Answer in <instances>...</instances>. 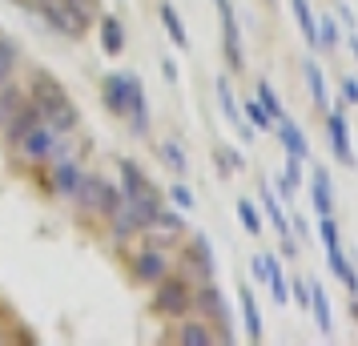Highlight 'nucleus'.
<instances>
[{
    "mask_svg": "<svg viewBox=\"0 0 358 346\" xmlns=\"http://www.w3.org/2000/svg\"><path fill=\"white\" fill-rule=\"evenodd\" d=\"M101 105L113 117H121L133 137L149 133V97L141 89V81H137V73H109L101 81Z\"/></svg>",
    "mask_w": 358,
    "mask_h": 346,
    "instance_id": "nucleus-1",
    "label": "nucleus"
},
{
    "mask_svg": "<svg viewBox=\"0 0 358 346\" xmlns=\"http://www.w3.org/2000/svg\"><path fill=\"white\" fill-rule=\"evenodd\" d=\"M24 93H29V101L41 109V117H45L57 133H77V125H81V109L73 105V97L65 93V85L57 81L52 73H45V69L29 73Z\"/></svg>",
    "mask_w": 358,
    "mask_h": 346,
    "instance_id": "nucleus-2",
    "label": "nucleus"
},
{
    "mask_svg": "<svg viewBox=\"0 0 358 346\" xmlns=\"http://www.w3.org/2000/svg\"><path fill=\"white\" fill-rule=\"evenodd\" d=\"M121 185H113L109 178H101V173H89L85 169L81 185H77V194H73V214L81 217V222H89V217H97V222H105V217L113 214L117 206H121Z\"/></svg>",
    "mask_w": 358,
    "mask_h": 346,
    "instance_id": "nucleus-3",
    "label": "nucleus"
},
{
    "mask_svg": "<svg viewBox=\"0 0 358 346\" xmlns=\"http://www.w3.org/2000/svg\"><path fill=\"white\" fill-rule=\"evenodd\" d=\"M57 137H61V133L52 129L49 121H41V125H33V129L24 133L17 145L8 149V157H13V165H17V169H45V165H49V157H52Z\"/></svg>",
    "mask_w": 358,
    "mask_h": 346,
    "instance_id": "nucleus-4",
    "label": "nucleus"
},
{
    "mask_svg": "<svg viewBox=\"0 0 358 346\" xmlns=\"http://www.w3.org/2000/svg\"><path fill=\"white\" fill-rule=\"evenodd\" d=\"M194 310V282L185 274H165L157 286H153V314L157 318H185Z\"/></svg>",
    "mask_w": 358,
    "mask_h": 346,
    "instance_id": "nucleus-5",
    "label": "nucleus"
},
{
    "mask_svg": "<svg viewBox=\"0 0 358 346\" xmlns=\"http://www.w3.org/2000/svg\"><path fill=\"white\" fill-rule=\"evenodd\" d=\"M85 178V161L81 153H69V157H57V161H49L45 169H41V182H45V189H49L52 198H73L77 194V185H81Z\"/></svg>",
    "mask_w": 358,
    "mask_h": 346,
    "instance_id": "nucleus-6",
    "label": "nucleus"
},
{
    "mask_svg": "<svg viewBox=\"0 0 358 346\" xmlns=\"http://www.w3.org/2000/svg\"><path fill=\"white\" fill-rule=\"evenodd\" d=\"M36 13H41V20L49 24L57 36H69V41H81L93 24L85 17H77V8L69 4V0H36Z\"/></svg>",
    "mask_w": 358,
    "mask_h": 346,
    "instance_id": "nucleus-7",
    "label": "nucleus"
},
{
    "mask_svg": "<svg viewBox=\"0 0 358 346\" xmlns=\"http://www.w3.org/2000/svg\"><path fill=\"white\" fill-rule=\"evenodd\" d=\"M169 270H173V258H169L162 246H145L129 258V278L141 282V286H157Z\"/></svg>",
    "mask_w": 358,
    "mask_h": 346,
    "instance_id": "nucleus-8",
    "label": "nucleus"
},
{
    "mask_svg": "<svg viewBox=\"0 0 358 346\" xmlns=\"http://www.w3.org/2000/svg\"><path fill=\"white\" fill-rule=\"evenodd\" d=\"M41 121H45V117H41V109H36L33 101H24V105H20L17 113L8 117V121H4V129H0V145L4 149H13L20 141V137H24V133L33 129V125H41Z\"/></svg>",
    "mask_w": 358,
    "mask_h": 346,
    "instance_id": "nucleus-9",
    "label": "nucleus"
},
{
    "mask_svg": "<svg viewBox=\"0 0 358 346\" xmlns=\"http://www.w3.org/2000/svg\"><path fill=\"white\" fill-rule=\"evenodd\" d=\"M194 310H201V314H210L213 318V326H217V334H222V338H234V334H229V314H226V298L217 294V290H213V286H201V290H194Z\"/></svg>",
    "mask_w": 358,
    "mask_h": 346,
    "instance_id": "nucleus-10",
    "label": "nucleus"
},
{
    "mask_svg": "<svg viewBox=\"0 0 358 346\" xmlns=\"http://www.w3.org/2000/svg\"><path fill=\"white\" fill-rule=\"evenodd\" d=\"M326 129H330V149L342 165H355V149H350V129H346V117L342 109L334 105V113L326 117Z\"/></svg>",
    "mask_w": 358,
    "mask_h": 346,
    "instance_id": "nucleus-11",
    "label": "nucleus"
},
{
    "mask_svg": "<svg viewBox=\"0 0 358 346\" xmlns=\"http://www.w3.org/2000/svg\"><path fill=\"white\" fill-rule=\"evenodd\" d=\"M97 36H101V49L109 52V57L125 52V45H129V33H125V24H121L117 17H109V13H101V17H97Z\"/></svg>",
    "mask_w": 358,
    "mask_h": 346,
    "instance_id": "nucleus-12",
    "label": "nucleus"
},
{
    "mask_svg": "<svg viewBox=\"0 0 358 346\" xmlns=\"http://www.w3.org/2000/svg\"><path fill=\"white\" fill-rule=\"evenodd\" d=\"M274 125H278V137H282V145H286V153L302 161V157L310 153V145H306V133L298 129V125H294L290 117H278Z\"/></svg>",
    "mask_w": 358,
    "mask_h": 346,
    "instance_id": "nucleus-13",
    "label": "nucleus"
},
{
    "mask_svg": "<svg viewBox=\"0 0 358 346\" xmlns=\"http://www.w3.org/2000/svg\"><path fill=\"white\" fill-rule=\"evenodd\" d=\"M117 173H121V194H125V198H137V194L153 189V182L141 173V165L137 161H121L117 165Z\"/></svg>",
    "mask_w": 358,
    "mask_h": 346,
    "instance_id": "nucleus-14",
    "label": "nucleus"
},
{
    "mask_svg": "<svg viewBox=\"0 0 358 346\" xmlns=\"http://www.w3.org/2000/svg\"><path fill=\"white\" fill-rule=\"evenodd\" d=\"M24 101H29V93H24V85H17V77L0 85V129H4V121L17 113Z\"/></svg>",
    "mask_w": 358,
    "mask_h": 346,
    "instance_id": "nucleus-15",
    "label": "nucleus"
},
{
    "mask_svg": "<svg viewBox=\"0 0 358 346\" xmlns=\"http://www.w3.org/2000/svg\"><path fill=\"white\" fill-rule=\"evenodd\" d=\"M222 334H217V326H210V322H185V326L178 330V343L181 346H210L217 343Z\"/></svg>",
    "mask_w": 358,
    "mask_h": 346,
    "instance_id": "nucleus-16",
    "label": "nucleus"
},
{
    "mask_svg": "<svg viewBox=\"0 0 358 346\" xmlns=\"http://www.w3.org/2000/svg\"><path fill=\"white\" fill-rule=\"evenodd\" d=\"M17 65H20V49H17V41L0 33V85L17 77Z\"/></svg>",
    "mask_w": 358,
    "mask_h": 346,
    "instance_id": "nucleus-17",
    "label": "nucleus"
},
{
    "mask_svg": "<svg viewBox=\"0 0 358 346\" xmlns=\"http://www.w3.org/2000/svg\"><path fill=\"white\" fill-rule=\"evenodd\" d=\"M310 310H314V318H318V330H322V334H330V330H334L330 298H326V290H322V286H310Z\"/></svg>",
    "mask_w": 358,
    "mask_h": 346,
    "instance_id": "nucleus-18",
    "label": "nucleus"
},
{
    "mask_svg": "<svg viewBox=\"0 0 358 346\" xmlns=\"http://www.w3.org/2000/svg\"><path fill=\"white\" fill-rule=\"evenodd\" d=\"M262 206H266V214H270V222H274L278 238H290V222H286V210H282V201L274 198V189H270V185H262Z\"/></svg>",
    "mask_w": 358,
    "mask_h": 346,
    "instance_id": "nucleus-19",
    "label": "nucleus"
},
{
    "mask_svg": "<svg viewBox=\"0 0 358 346\" xmlns=\"http://www.w3.org/2000/svg\"><path fill=\"white\" fill-rule=\"evenodd\" d=\"M310 194H314V210H318V214H330V210H334V198H330V173H326V169H314Z\"/></svg>",
    "mask_w": 358,
    "mask_h": 346,
    "instance_id": "nucleus-20",
    "label": "nucleus"
},
{
    "mask_svg": "<svg viewBox=\"0 0 358 346\" xmlns=\"http://www.w3.org/2000/svg\"><path fill=\"white\" fill-rule=\"evenodd\" d=\"M162 24H165V33H169V41H173L178 49H189V33H185V24H181L173 4H162Z\"/></svg>",
    "mask_w": 358,
    "mask_h": 346,
    "instance_id": "nucleus-21",
    "label": "nucleus"
},
{
    "mask_svg": "<svg viewBox=\"0 0 358 346\" xmlns=\"http://www.w3.org/2000/svg\"><path fill=\"white\" fill-rule=\"evenodd\" d=\"M242 314H245V338L262 343V314H258V302H254L250 290H242Z\"/></svg>",
    "mask_w": 358,
    "mask_h": 346,
    "instance_id": "nucleus-22",
    "label": "nucleus"
},
{
    "mask_svg": "<svg viewBox=\"0 0 358 346\" xmlns=\"http://www.w3.org/2000/svg\"><path fill=\"white\" fill-rule=\"evenodd\" d=\"M157 153H162V161L169 165L178 178L189 169V161H185V149H181V141H173V137H169V141H162V145H157Z\"/></svg>",
    "mask_w": 358,
    "mask_h": 346,
    "instance_id": "nucleus-23",
    "label": "nucleus"
},
{
    "mask_svg": "<svg viewBox=\"0 0 358 346\" xmlns=\"http://www.w3.org/2000/svg\"><path fill=\"white\" fill-rule=\"evenodd\" d=\"M294 17H298V24H302V33H306V45L318 49V20H314L306 0H294Z\"/></svg>",
    "mask_w": 358,
    "mask_h": 346,
    "instance_id": "nucleus-24",
    "label": "nucleus"
},
{
    "mask_svg": "<svg viewBox=\"0 0 358 346\" xmlns=\"http://www.w3.org/2000/svg\"><path fill=\"white\" fill-rule=\"evenodd\" d=\"M326 254H330V270H334V274H338V278L346 282L350 290H358V274H355V266L346 262V254H342V246H338V250H326Z\"/></svg>",
    "mask_w": 358,
    "mask_h": 346,
    "instance_id": "nucleus-25",
    "label": "nucleus"
},
{
    "mask_svg": "<svg viewBox=\"0 0 358 346\" xmlns=\"http://www.w3.org/2000/svg\"><path fill=\"white\" fill-rule=\"evenodd\" d=\"M217 101H222V113H226L234 125H242V109H238V101H234V89H229L226 77H217Z\"/></svg>",
    "mask_w": 358,
    "mask_h": 346,
    "instance_id": "nucleus-26",
    "label": "nucleus"
},
{
    "mask_svg": "<svg viewBox=\"0 0 358 346\" xmlns=\"http://www.w3.org/2000/svg\"><path fill=\"white\" fill-rule=\"evenodd\" d=\"M270 290H274V302L278 306H286V302H290V282H286V274H282V266L274 262V258H270Z\"/></svg>",
    "mask_w": 358,
    "mask_h": 346,
    "instance_id": "nucleus-27",
    "label": "nucleus"
},
{
    "mask_svg": "<svg viewBox=\"0 0 358 346\" xmlns=\"http://www.w3.org/2000/svg\"><path fill=\"white\" fill-rule=\"evenodd\" d=\"M306 85H310V97L326 109V77H322V69L314 65V61H306Z\"/></svg>",
    "mask_w": 358,
    "mask_h": 346,
    "instance_id": "nucleus-28",
    "label": "nucleus"
},
{
    "mask_svg": "<svg viewBox=\"0 0 358 346\" xmlns=\"http://www.w3.org/2000/svg\"><path fill=\"white\" fill-rule=\"evenodd\" d=\"M258 101H262V109H266V113L274 117H286V109H282V101H278V93L274 89H270V81H258Z\"/></svg>",
    "mask_w": 358,
    "mask_h": 346,
    "instance_id": "nucleus-29",
    "label": "nucleus"
},
{
    "mask_svg": "<svg viewBox=\"0 0 358 346\" xmlns=\"http://www.w3.org/2000/svg\"><path fill=\"white\" fill-rule=\"evenodd\" d=\"M338 45H342L338 24H334L330 17H322V20H318V49H326V52H330V49H338Z\"/></svg>",
    "mask_w": 358,
    "mask_h": 346,
    "instance_id": "nucleus-30",
    "label": "nucleus"
},
{
    "mask_svg": "<svg viewBox=\"0 0 358 346\" xmlns=\"http://www.w3.org/2000/svg\"><path fill=\"white\" fill-rule=\"evenodd\" d=\"M242 109H245V121H250L254 129H274V117L262 109V101H258V97L250 101V105H242Z\"/></svg>",
    "mask_w": 358,
    "mask_h": 346,
    "instance_id": "nucleus-31",
    "label": "nucleus"
},
{
    "mask_svg": "<svg viewBox=\"0 0 358 346\" xmlns=\"http://www.w3.org/2000/svg\"><path fill=\"white\" fill-rule=\"evenodd\" d=\"M238 217H242L245 233H254V238L262 233V217H258V210H254V201H238Z\"/></svg>",
    "mask_w": 358,
    "mask_h": 346,
    "instance_id": "nucleus-32",
    "label": "nucleus"
},
{
    "mask_svg": "<svg viewBox=\"0 0 358 346\" xmlns=\"http://www.w3.org/2000/svg\"><path fill=\"white\" fill-rule=\"evenodd\" d=\"M169 201L178 206V210H194L197 201H194V194H189V185H181V182H173L169 185Z\"/></svg>",
    "mask_w": 358,
    "mask_h": 346,
    "instance_id": "nucleus-33",
    "label": "nucleus"
},
{
    "mask_svg": "<svg viewBox=\"0 0 358 346\" xmlns=\"http://www.w3.org/2000/svg\"><path fill=\"white\" fill-rule=\"evenodd\" d=\"M318 233H322V246L326 250H338L342 242H338V226H334V217L330 214H322V226H318Z\"/></svg>",
    "mask_w": 358,
    "mask_h": 346,
    "instance_id": "nucleus-34",
    "label": "nucleus"
},
{
    "mask_svg": "<svg viewBox=\"0 0 358 346\" xmlns=\"http://www.w3.org/2000/svg\"><path fill=\"white\" fill-rule=\"evenodd\" d=\"M254 278L258 282L270 278V254H258V258H254Z\"/></svg>",
    "mask_w": 358,
    "mask_h": 346,
    "instance_id": "nucleus-35",
    "label": "nucleus"
},
{
    "mask_svg": "<svg viewBox=\"0 0 358 346\" xmlns=\"http://www.w3.org/2000/svg\"><path fill=\"white\" fill-rule=\"evenodd\" d=\"M342 97L350 101V105H358V77H346L342 81Z\"/></svg>",
    "mask_w": 358,
    "mask_h": 346,
    "instance_id": "nucleus-36",
    "label": "nucleus"
},
{
    "mask_svg": "<svg viewBox=\"0 0 358 346\" xmlns=\"http://www.w3.org/2000/svg\"><path fill=\"white\" fill-rule=\"evenodd\" d=\"M294 298H298V306H310V286L302 278L294 282Z\"/></svg>",
    "mask_w": 358,
    "mask_h": 346,
    "instance_id": "nucleus-37",
    "label": "nucleus"
},
{
    "mask_svg": "<svg viewBox=\"0 0 358 346\" xmlns=\"http://www.w3.org/2000/svg\"><path fill=\"white\" fill-rule=\"evenodd\" d=\"M162 69H165V81H178V65L173 61H162Z\"/></svg>",
    "mask_w": 358,
    "mask_h": 346,
    "instance_id": "nucleus-38",
    "label": "nucleus"
},
{
    "mask_svg": "<svg viewBox=\"0 0 358 346\" xmlns=\"http://www.w3.org/2000/svg\"><path fill=\"white\" fill-rule=\"evenodd\" d=\"M8 343V330H4V322H0V346Z\"/></svg>",
    "mask_w": 358,
    "mask_h": 346,
    "instance_id": "nucleus-39",
    "label": "nucleus"
},
{
    "mask_svg": "<svg viewBox=\"0 0 358 346\" xmlns=\"http://www.w3.org/2000/svg\"><path fill=\"white\" fill-rule=\"evenodd\" d=\"M350 52H355V57H358V36H355V41H350Z\"/></svg>",
    "mask_w": 358,
    "mask_h": 346,
    "instance_id": "nucleus-40",
    "label": "nucleus"
},
{
    "mask_svg": "<svg viewBox=\"0 0 358 346\" xmlns=\"http://www.w3.org/2000/svg\"><path fill=\"white\" fill-rule=\"evenodd\" d=\"M213 4H217V8H222V4H229V0H213Z\"/></svg>",
    "mask_w": 358,
    "mask_h": 346,
    "instance_id": "nucleus-41",
    "label": "nucleus"
},
{
    "mask_svg": "<svg viewBox=\"0 0 358 346\" xmlns=\"http://www.w3.org/2000/svg\"><path fill=\"white\" fill-rule=\"evenodd\" d=\"M24 4H36V0H24Z\"/></svg>",
    "mask_w": 358,
    "mask_h": 346,
    "instance_id": "nucleus-42",
    "label": "nucleus"
}]
</instances>
